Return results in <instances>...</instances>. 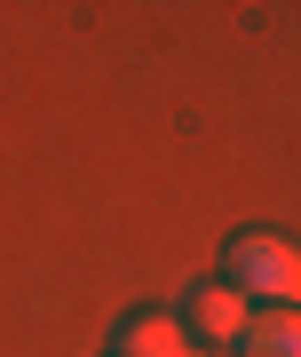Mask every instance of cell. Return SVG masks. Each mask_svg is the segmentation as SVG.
Segmentation results:
<instances>
[{
  "label": "cell",
  "instance_id": "cell-1",
  "mask_svg": "<svg viewBox=\"0 0 301 357\" xmlns=\"http://www.w3.org/2000/svg\"><path fill=\"white\" fill-rule=\"evenodd\" d=\"M230 294L254 310V302H270V310H293V294H301V255H293V238H277V230H246V238H230Z\"/></svg>",
  "mask_w": 301,
  "mask_h": 357
},
{
  "label": "cell",
  "instance_id": "cell-2",
  "mask_svg": "<svg viewBox=\"0 0 301 357\" xmlns=\"http://www.w3.org/2000/svg\"><path fill=\"white\" fill-rule=\"evenodd\" d=\"M183 333H206V342H238V333H246V302H238L222 278H214V286H199V294H190Z\"/></svg>",
  "mask_w": 301,
  "mask_h": 357
},
{
  "label": "cell",
  "instance_id": "cell-3",
  "mask_svg": "<svg viewBox=\"0 0 301 357\" xmlns=\"http://www.w3.org/2000/svg\"><path fill=\"white\" fill-rule=\"evenodd\" d=\"M119 357H190V333H183V318H167V310H143V318L119 333Z\"/></svg>",
  "mask_w": 301,
  "mask_h": 357
},
{
  "label": "cell",
  "instance_id": "cell-4",
  "mask_svg": "<svg viewBox=\"0 0 301 357\" xmlns=\"http://www.w3.org/2000/svg\"><path fill=\"white\" fill-rule=\"evenodd\" d=\"M238 349L246 357H301V318H293V310H246Z\"/></svg>",
  "mask_w": 301,
  "mask_h": 357
},
{
  "label": "cell",
  "instance_id": "cell-5",
  "mask_svg": "<svg viewBox=\"0 0 301 357\" xmlns=\"http://www.w3.org/2000/svg\"><path fill=\"white\" fill-rule=\"evenodd\" d=\"M190 357H206V349H190Z\"/></svg>",
  "mask_w": 301,
  "mask_h": 357
}]
</instances>
